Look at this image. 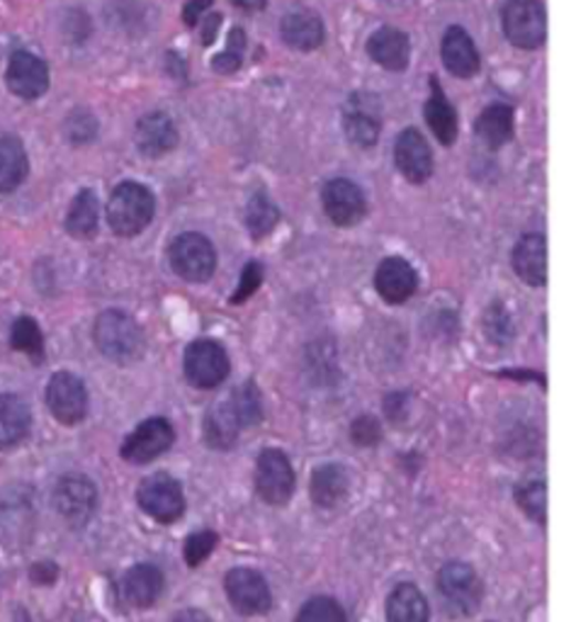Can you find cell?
I'll return each mask as SVG.
<instances>
[{
  "label": "cell",
  "mask_w": 571,
  "mask_h": 622,
  "mask_svg": "<svg viewBox=\"0 0 571 622\" xmlns=\"http://www.w3.org/2000/svg\"><path fill=\"white\" fill-rule=\"evenodd\" d=\"M416 270L404 258L382 260L375 272V290L390 304H404L416 292Z\"/></svg>",
  "instance_id": "19"
},
{
  "label": "cell",
  "mask_w": 571,
  "mask_h": 622,
  "mask_svg": "<svg viewBox=\"0 0 571 622\" xmlns=\"http://www.w3.org/2000/svg\"><path fill=\"white\" fill-rule=\"evenodd\" d=\"M32 522V508L30 499L20 494L18 499H12V494H3L0 499V540L10 542V538H28Z\"/></svg>",
  "instance_id": "32"
},
{
  "label": "cell",
  "mask_w": 571,
  "mask_h": 622,
  "mask_svg": "<svg viewBox=\"0 0 571 622\" xmlns=\"http://www.w3.org/2000/svg\"><path fill=\"white\" fill-rule=\"evenodd\" d=\"M231 3L243 8V10H248V12H256V10H263L268 0H231Z\"/></svg>",
  "instance_id": "49"
},
{
  "label": "cell",
  "mask_w": 571,
  "mask_h": 622,
  "mask_svg": "<svg viewBox=\"0 0 571 622\" xmlns=\"http://www.w3.org/2000/svg\"><path fill=\"white\" fill-rule=\"evenodd\" d=\"M321 200H324L326 215L336 227H355V224L365 217L367 209L363 190H360L353 180L345 178L326 183Z\"/></svg>",
  "instance_id": "15"
},
{
  "label": "cell",
  "mask_w": 571,
  "mask_h": 622,
  "mask_svg": "<svg viewBox=\"0 0 571 622\" xmlns=\"http://www.w3.org/2000/svg\"><path fill=\"white\" fill-rule=\"evenodd\" d=\"M484 333H487V339L496 345H506L513 339V319L503 309V304L496 302L487 309V314H484Z\"/></svg>",
  "instance_id": "37"
},
{
  "label": "cell",
  "mask_w": 571,
  "mask_h": 622,
  "mask_svg": "<svg viewBox=\"0 0 571 622\" xmlns=\"http://www.w3.org/2000/svg\"><path fill=\"white\" fill-rule=\"evenodd\" d=\"M32 412L15 394H0V450H10L28 438Z\"/></svg>",
  "instance_id": "24"
},
{
  "label": "cell",
  "mask_w": 571,
  "mask_h": 622,
  "mask_svg": "<svg viewBox=\"0 0 571 622\" xmlns=\"http://www.w3.org/2000/svg\"><path fill=\"white\" fill-rule=\"evenodd\" d=\"M227 595L236 613L246 618L266 615L272 605V595L266 579L253 569H231L227 574Z\"/></svg>",
  "instance_id": "13"
},
{
  "label": "cell",
  "mask_w": 571,
  "mask_h": 622,
  "mask_svg": "<svg viewBox=\"0 0 571 622\" xmlns=\"http://www.w3.org/2000/svg\"><path fill=\"white\" fill-rule=\"evenodd\" d=\"M176 124L164 112H152V115L136 122V148L146 158H160L178 146Z\"/></svg>",
  "instance_id": "17"
},
{
  "label": "cell",
  "mask_w": 571,
  "mask_h": 622,
  "mask_svg": "<svg viewBox=\"0 0 571 622\" xmlns=\"http://www.w3.org/2000/svg\"><path fill=\"white\" fill-rule=\"evenodd\" d=\"M280 221V209L268 200V195L258 193L253 195V200L248 203L246 209V227L253 234V239H263L272 229L278 227Z\"/></svg>",
  "instance_id": "34"
},
{
  "label": "cell",
  "mask_w": 571,
  "mask_h": 622,
  "mask_svg": "<svg viewBox=\"0 0 571 622\" xmlns=\"http://www.w3.org/2000/svg\"><path fill=\"white\" fill-rule=\"evenodd\" d=\"M64 24H66V34H69L71 42L81 44V42L89 40L91 20H89V15H85V12H81V10L69 12V20Z\"/></svg>",
  "instance_id": "44"
},
{
  "label": "cell",
  "mask_w": 571,
  "mask_h": 622,
  "mask_svg": "<svg viewBox=\"0 0 571 622\" xmlns=\"http://www.w3.org/2000/svg\"><path fill=\"white\" fill-rule=\"evenodd\" d=\"M239 421H236L229 402L209 406L205 416V440L215 450H229L239 440Z\"/></svg>",
  "instance_id": "27"
},
{
  "label": "cell",
  "mask_w": 571,
  "mask_h": 622,
  "mask_svg": "<svg viewBox=\"0 0 571 622\" xmlns=\"http://www.w3.org/2000/svg\"><path fill=\"white\" fill-rule=\"evenodd\" d=\"M501 18L508 42L518 49H538L548 37V15L540 0H508Z\"/></svg>",
  "instance_id": "5"
},
{
  "label": "cell",
  "mask_w": 571,
  "mask_h": 622,
  "mask_svg": "<svg viewBox=\"0 0 571 622\" xmlns=\"http://www.w3.org/2000/svg\"><path fill=\"white\" fill-rule=\"evenodd\" d=\"M343 129L351 144L360 148L375 146L382 132V110L377 95L353 93L343 112Z\"/></svg>",
  "instance_id": "11"
},
{
  "label": "cell",
  "mask_w": 571,
  "mask_h": 622,
  "mask_svg": "<svg viewBox=\"0 0 571 622\" xmlns=\"http://www.w3.org/2000/svg\"><path fill=\"white\" fill-rule=\"evenodd\" d=\"M511 263L520 280L532 284V288H542L548 282V241H544V236L526 234L513 248Z\"/></svg>",
  "instance_id": "18"
},
{
  "label": "cell",
  "mask_w": 571,
  "mask_h": 622,
  "mask_svg": "<svg viewBox=\"0 0 571 622\" xmlns=\"http://www.w3.org/2000/svg\"><path fill=\"white\" fill-rule=\"evenodd\" d=\"M243 49H246V34H243V30H233L231 37H229L227 52H221V54L215 56L212 69H215L217 73H233L236 69L241 66Z\"/></svg>",
  "instance_id": "41"
},
{
  "label": "cell",
  "mask_w": 571,
  "mask_h": 622,
  "mask_svg": "<svg viewBox=\"0 0 571 622\" xmlns=\"http://www.w3.org/2000/svg\"><path fill=\"white\" fill-rule=\"evenodd\" d=\"M10 343L15 351L30 355L34 363H40L44 357V335L32 317H20L15 323H12Z\"/></svg>",
  "instance_id": "35"
},
{
  "label": "cell",
  "mask_w": 571,
  "mask_h": 622,
  "mask_svg": "<svg viewBox=\"0 0 571 622\" xmlns=\"http://www.w3.org/2000/svg\"><path fill=\"white\" fill-rule=\"evenodd\" d=\"M229 406L241 428H251L263 418V400H260V392L253 382H243L241 387H236L231 392Z\"/></svg>",
  "instance_id": "33"
},
{
  "label": "cell",
  "mask_w": 571,
  "mask_h": 622,
  "mask_svg": "<svg viewBox=\"0 0 571 622\" xmlns=\"http://www.w3.org/2000/svg\"><path fill=\"white\" fill-rule=\"evenodd\" d=\"M101 224V203L93 190H81L66 215V231L73 239H91Z\"/></svg>",
  "instance_id": "30"
},
{
  "label": "cell",
  "mask_w": 571,
  "mask_h": 622,
  "mask_svg": "<svg viewBox=\"0 0 571 622\" xmlns=\"http://www.w3.org/2000/svg\"><path fill=\"white\" fill-rule=\"evenodd\" d=\"M394 160L396 168L402 170V176L408 183H426L433 176V156L428 142L416 129L402 132L394 146Z\"/></svg>",
  "instance_id": "16"
},
{
  "label": "cell",
  "mask_w": 571,
  "mask_h": 622,
  "mask_svg": "<svg viewBox=\"0 0 571 622\" xmlns=\"http://www.w3.org/2000/svg\"><path fill=\"white\" fill-rule=\"evenodd\" d=\"M136 501L142 511L158 522L178 520L185 511V496L180 484L168 475L146 477L136 489Z\"/></svg>",
  "instance_id": "8"
},
{
  "label": "cell",
  "mask_w": 571,
  "mask_h": 622,
  "mask_svg": "<svg viewBox=\"0 0 571 622\" xmlns=\"http://www.w3.org/2000/svg\"><path fill=\"white\" fill-rule=\"evenodd\" d=\"M260 282H263V266L256 263V260H251V263L243 268L239 288H236V292L231 294V304H243L248 297H251L260 288Z\"/></svg>",
  "instance_id": "42"
},
{
  "label": "cell",
  "mask_w": 571,
  "mask_h": 622,
  "mask_svg": "<svg viewBox=\"0 0 571 622\" xmlns=\"http://www.w3.org/2000/svg\"><path fill=\"white\" fill-rule=\"evenodd\" d=\"M95 343L105 357L129 365L144 353V335L136 321L120 309H107L95 321Z\"/></svg>",
  "instance_id": "1"
},
{
  "label": "cell",
  "mask_w": 571,
  "mask_h": 622,
  "mask_svg": "<svg viewBox=\"0 0 571 622\" xmlns=\"http://www.w3.org/2000/svg\"><path fill=\"white\" fill-rule=\"evenodd\" d=\"M173 622H212V620H209L203 611H195V608H190V611H183L173 618Z\"/></svg>",
  "instance_id": "48"
},
{
  "label": "cell",
  "mask_w": 571,
  "mask_h": 622,
  "mask_svg": "<svg viewBox=\"0 0 571 622\" xmlns=\"http://www.w3.org/2000/svg\"><path fill=\"white\" fill-rule=\"evenodd\" d=\"M173 440H176V431H173L166 418L156 416L144 421L142 426H136L127 438H124L120 455L132 465H146L158 455H164L173 445Z\"/></svg>",
  "instance_id": "9"
},
{
  "label": "cell",
  "mask_w": 571,
  "mask_h": 622,
  "mask_svg": "<svg viewBox=\"0 0 571 622\" xmlns=\"http://www.w3.org/2000/svg\"><path fill=\"white\" fill-rule=\"evenodd\" d=\"M347 494V471L341 465H324L312 477V501L319 508L339 506Z\"/></svg>",
  "instance_id": "31"
},
{
  "label": "cell",
  "mask_w": 571,
  "mask_h": 622,
  "mask_svg": "<svg viewBox=\"0 0 571 622\" xmlns=\"http://www.w3.org/2000/svg\"><path fill=\"white\" fill-rule=\"evenodd\" d=\"M30 577L34 583H44V587H49V583H54L56 577H59V567L52 564V562H40V564H34L30 569Z\"/></svg>",
  "instance_id": "46"
},
{
  "label": "cell",
  "mask_w": 571,
  "mask_h": 622,
  "mask_svg": "<svg viewBox=\"0 0 571 622\" xmlns=\"http://www.w3.org/2000/svg\"><path fill=\"white\" fill-rule=\"evenodd\" d=\"M54 508L69 526L83 528L97 508V491L93 481L81 475L61 477L54 489Z\"/></svg>",
  "instance_id": "10"
},
{
  "label": "cell",
  "mask_w": 571,
  "mask_h": 622,
  "mask_svg": "<svg viewBox=\"0 0 571 622\" xmlns=\"http://www.w3.org/2000/svg\"><path fill=\"white\" fill-rule=\"evenodd\" d=\"M6 83L22 101H37L49 91V69L32 52H15L8 61Z\"/></svg>",
  "instance_id": "14"
},
{
  "label": "cell",
  "mask_w": 571,
  "mask_h": 622,
  "mask_svg": "<svg viewBox=\"0 0 571 622\" xmlns=\"http://www.w3.org/2000/svg\"><path fill=\"white\" fill-rule=\"evenodd\" d=\"M440 54H443L445 69H448L457 79H471L481 66L477 46L463 28H450L448 32H445Z\"/></svg>",
  "instance_id": "20"
},
{
  "label": "cell",
  "mask_w": 571,
  "mask_h": 622,
  "mask_svg": "<svg viewBox=\"0 0 571 622\" xmlns=\"http://www.w3.org/2000/svg\"><path fill=\"white\" fill-rule=\"evenodd\" d=\"M390 622H428V603L414 583H399L387 601Z\"/></svg>",
  "instance_id": "29"
},
{
  "label": "cell",
  "mask_w": 571,
  "mask_h": 622,
  "mask_svg": "<svg viewBox=\"0 0 571 622\" xmlns=\"http://www.w3.org/2000/svg\"><path fill=\"white\" fill-rule=\"evenodd\" d=\"M477 134L487 148H501L513 139V110L508 105H491L477 120Z\"/></svg>",
  "instance_id": "28"
},
{
  "label": "cell",
  "mask_w": 571,
  "mask_h": 622,
  "mask_svg": "<svg viewBox=\"0 0 571 622\" xmlns=\"http://www.w3.org/2000/svg\"><path fill=\"white\" fill-rule=\"evenodd\" d=\"M200 34H203V42L205 44H212L215 40H217V32H219V28H221V15H209V18H203L200 22Z\"/></svg>",
  "instance_id": "47"
},
{
  "label": "cell",
  "mask_w": 571,
  "mask_h": 622,
  "mask_svg": "<svg viewBox=\"0 0 571 622\" xmlns=\"http://www.w3.org/2000/svg\"><path fill=\"white\" fill-rule=\"evenodd\" d=\"M367 54L377 61L382 69L387 71H404L408 66V56H412V44L402 30L382 28L370 37Z\"/></svg>",
  "instance_id": "23"
},
{
  "label": "cell",
  "mask_w": 571,
  "mask_h": 622,
  "mask_svg": "<svg viewBox=\"0 0 571 622\" xmlns=\"http://www.w3.org/2000/svg\"><path fill=\"white\" fill-rule=\"evenodd\" d=\"M209 8H212V0H188V6L183 8V22L188 28H197V22L205 18Z\"/></svg>",
  "instance_id": "45"
},
{
  "label": "cell",
  "mask_w": 571,
  "mask_h": 622,
  "mask_svg": "<svg viewBox=\"0 0 571 622\" xmlns=\"http://www.w3.org/2000/svg\"><path fill=\"white\" fill-rule=\"evenodd\" d=\"M516 501L523 511L538 522L548 518V487L542 479H528L516 487Z\"/></svg>",
  "instance_id": "36"
},
{
  "label": "cell",
  "mask_w": 571,
  "mask_h": 622,
  "mask_svg": "<svg viewBox=\"0 0 571 622\" xmlns=\"http://www.w3.org/2000/svg\"><path fill=\"white\" fill-rule=\"evenodd\" d=\"M256 491L270 506H284L294 491V469L280 450H263L256 463Z\"/></svg>",
  "instance_id": "7"
},
{
  "label": "cell",
  "mask_w": 571,
  "mask_h": 622,
  "mask_svg": "<svg viewBox=\"0 0 571 622\" xmlns=\"http://www.w3.org/2000/svg\"><path fill=\"white\" fill-rule=\"evenodd\" d=\"M28 154L18 136H0V193L18 190L28 178Z\"/></svg>",
  "instance_id": "26"
},
{
  "label": "cell",
  "mask_w": 571,
  "mask_h": 622,
  "mask_svg": "<svg viewBox=\"0 0 571 622\" xmlns=\"http://www.w3.org/2000/svg\"><path fill=\"white\" fill-rule=\"evenodd\" d=\"M46 404L52 408L56 421L73 426V423H81L85 414H89V390H85L83 380L73 375V372H56L49 380Z\"/></svg>",
  "instance_id": "12"
},
{
  "label": "cell",
  "mask_w": 571,
  "mask_h": 622,
  "mask_svg": "<svg viewBox=\"0 0 571 622\" xmlns=\"http://www.w3.org/2000/svg\"><path fill=\"white\" fill-rule=\"evenodd\" d=\"M438 589L445 601V608L457 618H467L481 603V581L477 571L465 562H450L440 569Z\"/></svg>",
  "instance_id": "4"
},
{
  "label": "cell",
  "mask_w": 571,
  "mask_h": 622,
  "mask_svg": "<svg viewBox=\"0 0 571 622\" xmlns=\"http://www.w3.org/2000/svg\"><path fill=\"white\" fill-rule=\"evenodd\" d=\"M217 545H219V535L215 530L193 532L188 542H185V562L190 567H200L205 559L215 552Z\"/></svg>",
  "instance_id": "40"
},
{
  "label": "cell",
  "mask_w": 571,
  "mask_h": 622,
  "mask_svg": "<svg viewBox=\"0 0 571 622\" xmlns=\"http://www.w3.org/2000/svg\"><path fill=\"white\" fill-rule=\"evenodd\" d=\"M229 355L217 341H195L185 351V375L200 390L219 387L229 375Z\"/></svg>",
  "instance_id": "6"
},
{
  "label": "cell",
  "mask_w": 571,
  "mask_h": 622,
  "mask_svg": "<svg viewBox=\"0 0 571 622\" xmlns=\"http://www.w3.org/2000/svg\"><path fill=\"white\" fill-rule=\"evenodd\" d=\"M351 438H353V443L363 445V447L377 445L380 438H382L380 421H377V418H372V416H360V418H355V421H353V426H351Z\"/></svg>",
  "instance_id": "43"
},
{
  "label": "cell",
  "mask_w": 571,
  "mask_h": 622,
  "mask_svg": "<svg viewBox=\"0 0 571 622\" xmlns=\"http://www.w3.org/2000/svg\"><path fill=\"white\" fill-rule=\"evenodd\" d=\"M64 132H66V139L71 144H89L95 139V134H97V120L93 117V112L89 110H73L71 115L66 117V124H64Z\"/></svg>",
  "instance_id": "39"
},
{
  "label": "cell",
  "mask_w": 571,
  "mask_h": 622,
  "mask_svg": "<svg viewBox=\"0 0 571 622\" xmlns=\"http://www.w3.org/2000/svg\"><path fill=\"white\" fill-rule=\"evenodd\" d=\"M168 258L173 270H176V276L188 282H207L215 276V268H217L215 246L209 243L207 236L197 231L180 234L178 239L170 243Z\"/></svg>",
  "instance_id": "3"
},
{
  "label": "cell",
  "mask_w": 571,
  "mask_h": 622,
  "mask_svg": "<svg viewBox=\"0 0 571 622\" xmlns=\"http://www.w3.org/2000/svg\"><path fill=\"white\" fill-rule=\"evenodd\" d=\"M164 593V574L154 564H136L122 577V599L132 608H152Z\"/></svg>",
  "instance_id": "21"
},
{
  "label": "cell",
  "mask_w": 571,
  "mask_h": 622,
  "mask_svg": "<svg viewBox=\"0 0 571 622\" xmlns=\"http://www.w3.org/2000/svg\"><path fill=\"white\" fill-rule=\"evenodd\" d=\"M297 622H347V620L343 608L336 601L326 599V595H316V599L307 601L302 605Z\"/></svg>",
  "instance_id": "38"
},
{
  "label": "cell",
  "mask_w": 571,
  "mask_h": 622,
  "mask_svg": "<svg viewBox=\"0 0 571 622\" xmlns=\"http://www.w3.org/2000/svg\"><path fill=\"white\" fill-rule=\"evenodd\" d=\"M426 122L430 132L436 134V139L445 146H450L457 139V115L455 107L445 97L438 79H430V97L426 103Z\"/></svg>",
  "instance_id": "25"
},
{
  "label": "cell",
  "mask_w": 571,
  "mask_h": 622,
  "mask_svg": "<svg viewBox=\"0 0 571 622\" xmlns=\"http://www.w3.org/2000/svg\"><path fill=\"white\" fill-rule=\"evenodd\" d=\"M282 40L297 52H314L324 42V22L312 10H297L282 20Z\"/></svg>",
  "instance_id": "22"
},
{
  "label": "cell",
  "mask_w": 571,
  "mask_h": 622,
  "mask_svg": "<svg viewBox=\"0 0 571 622\" xmlns=\"http://www.w3.org/2000/svg\"><path fill=\"white\" fill-rule=\"evenodd\" d=\"M156 203L148 188L139 183H122L110 195L107 203V224L117 236L142 234L154 219Z\"/></svg>",
  "instance_id": "2"
}]
</instances>
